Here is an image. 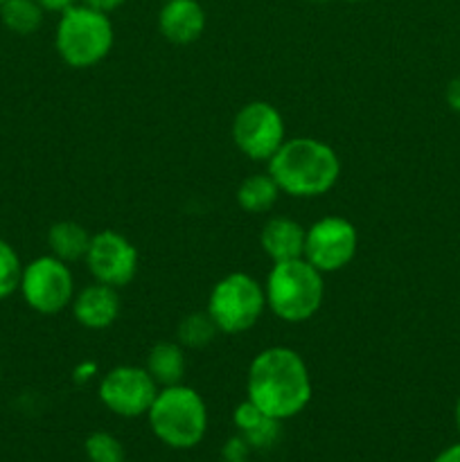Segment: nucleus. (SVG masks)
<instances>
[{
    "label": "nucleus",
    "instance_id": "34",
    "mask_svg": "<svg viewBox=\"0 0 460 462\" xmlns=\"http://www.w3.org/2000/svg\"><path fill=\"white\" fill-rule=\"evenodd\" d=\"M162 3H165V0H162Z\"/></svg>",
    "mask_w": 460,
    "mask_h": 462
},
{
    "label": "nucleus",
    "instance_id": "10",
    "mask_svg": "<svg viewBox=\"0 0 460 462\" xmlns=\"http://www.w3.org/2000/svg\"><path fill=\"white\" fill-rule=\"evenodd\" d=\"M158 383L147 368L138 365H117L102 377L97 388L99 402L120 418H140L147 415L158 395Z\"/></svg>",
    "mask_w": 460,
    "mask_h": 462
},
{
    "label": "nucleus",
    "instance_id": "8",
    "mask_svg": "<svg viewBox=\"0 0 460 462\" xmlns=\"http://www.w3.org/2000/svg\"><path fill=\"white\" fill-rule=\"evenodd\" d=\"M287 129L284 117L273 104L257 102L246 104L237 111L233 120V140L239 152L257 162H269L273 153L282 147Z\"/></svg>",
    "mask_w": 460,
    "mask_h": 462
},
{
    "label": "nucleus",
    "instance_id": "12",
    "mask_svg": "<svg viewBox=\"0 0 460 462\" xmlns=\"http://www.w3.org/2000/svg\"><path fill=\"white\" fill-rule=\"evenodd\" d=\"M72 316L86 329H106L117 320L122 310L120 293L115 287L93 282L81 289L70 302Z\"/></svg>",
    "mask_w": 460,
    "mask_h": 462
},
{
    "label": "nucleus",
    "instance_id": "17",
    "mask_svg": "<svg viewBox=\"0 0 460 462\" xmlns=\"http://www.w3.org/2000/svg\"><path fill=\"white\" fill-rule=\"evenodd\" d=\"M90 239H93V235H90L84 226L77 224V221H57V224L50 226L48 230L50 255L59 257V260L66 262V264L86 260Z\"/></svg>",
    "mask_w": 460,
    "mask_h": 462
},
{
    "label": "nucleus",
    "instance_id": "28",
    "mask_svg": "<svg viewBox=\"0 0 460 462\" xmlns=\"http://www.w3.org/2000/svg\"><path fill=\"white\" fill-rule=\"evenodd\" d=\"M433 462H460V442H458V445L446 447L445 451H440V454L436 456V460H433Z\"/></svg>",
    "mask_w": 460,
    "mask_h": 462
},
{
    "label": "nucleus",
    "instance_id": "9",
    "mask_svg": "<svg viewBox=\"0 0 460 462\" xmlns=\"http://www.w3.org/2000/svg\"><path fill=\"white\" fill-rule=\"evenodd\" d=\"M359 233L354 224L343 217H323L307 228L305 260L320 273H336L345 269L356 255Z\"/></svg>",
    "mask_w": 460,
    "mask_h": 462
},
{
    "label": "nucleus",
    "instance_id": "20",
    "mask_svg": "<svg viewBox=\"0 0 460 462\" xmlns=\"http://www.w3.org/2000/svg\"><path fill=\"white\" fill-rule=\"evenodd\" d=\"M219 328L212 320V316L206 311H194V314H188L176 328V341L183 347H192V350H201V347L210 346L216 338Z\"/></svg>",
    "mask_w": 460,
    "mask_h": 462
},
{
    "label": "nucleus",
    "instance_id": "13",
    "mask_svg": "<svg viewBox=\"0 0 460 462\" xmlns=\"http://www.w3.org/2000/svg\"><path fill=\"white\" fill-rule=\"evenodd\" d=\"M158 30L170 43H194L206 30V12L197 0H165L158 14Z\"/></svg>",
    "mask_w": 460,
    "mask_h": 462
},
{
    "label": "nucleus",
    "instance_id": "14",
    "mask_svg": "<svg viewBox=\"0 0 460 462\" xmlns=\"http://www.w3.org/2000/svg\"><path fill=\"white\" fill-rule=\"evenodd\" d=\"M305 235L307 228H302L298 221L289 217H271L260 233V246L264 255H269L275 262L298 260L305 255Z\"/></svg>",
    "mask_w": 460,
    "mask_h": 462
},
{
    "label": "nucleus",
    "instance_id": "2",
    "mask_svg": "<svg viewBox=\"0 0 460 462\" xmlns=\"http://www.w3.org/2000/svg\"><path fill=\"white\" fill-rule=\"evenodd\" d=\"M269 174L289 197H323L341 176V158L323 140L291 138L273 153Z\"/></svg>",
    "mask_w": 460,
    "mask_h": 462
},
{
    "label": "nucleus",
    "instance_id": "3",
    "mask_svg": "<svg viewBox=\"0 0 460 462\" xmlns=\"http://www.w3.org/2000/svg\"><path fill=\"white\" fill-rule=\"evenodd\" d=\"M266 307L284 323H305L320 310L325 280L305 257L275 262L264 284Z\"/></svg>",
    "mask_w": 460,
    "mask_h": 462
},
{
    "label": "nucleus",
    "instance_id": "7",
    "mask_svg": "<svg viewBox=\"0 0 460 462\" xmlns=\"http://www.w3.org/2000/svg\"><path fill=\"white\" fill-rule=\"evenodd\" d=\"M18 291L36 314L52 316L66 310L75 298V280L66 262L54 255H41L23 266Z\"/></svg>",
    "mask_w": 460,
    "mask_h": 462
},
{
    "label": "nucleus",
    "instance_id": "33",
    "mask_svg": "<svg viewBox=\"0 0 460 462\" xmlns=\"http://www.w3.org/2000/svg\"><path fill=\"white\" fill-rule=\"evenodd\" d=\"M5 3V0H0V5H3Z\"/></svg>",
    "mask_w": 460,
    "mask_h": 462
},
{
    "label": "nucleus",
    "instance_id": "6",
    "mask_svg": "<svg viewBox=\"0 0 460 462\" xmlns=\"http://www.w3.org/2000/svg\"><path fill=\"white\" fill-rule=\"evenodd\" d=\"M264 310V284L242 271L224 275L207 298V314L212 316L221 334L248 332L255 328Z\"/></svg>",
    "mask_w": 460,
    "mask_h": 462
},
{
    "label": "nucleus",
    "instance_id": "32",
    "mask_svg": "<svg viewBox=\"0 0 460 462\" xmlns=\"http://www.w3.org/2000/svg\"><path fill=\"white\" fill-rule=\"evenodd\" d=\"M235 462H251V460H235Z\"/></svg>",
    "mask_w": 460,
    "mask_h": 462
},
{
    "label": "nucleus",
    "instance_id": "27",
    "mask_svg": "<svg viewBox=\"0 0 460 462\" xmlns=\"http://www.w3.org/2000/svg\"><path fill=\"white\" fill-rule=\"evenodd\" d=\"M95 374H97V364H93V361H88V364H81L75 368V382L81 383V382H88V379H93Z\"/></svg>",
    "mask_w": 460,
    "mask_h": 462
},
{
    "label": "nucleus",
    "instance_id": "21",
    "mask_svg": "<svg viewBox=\"0 0 460 462\" xmlns=\"http://www.w3.org/2000/svg\"><path fill=\"white\" fill-rule=\"evenodd\" d=\"M84 451L90 462H124V447L108 431L90 433L84 442Z\"/></svg>",
    "mask_w": 460,
    "mask_h": 462
},
{
    "label": "nucleus",
    "instance_id": "25",
    "mask_svg": "<svg viewBox=\"0 0 460 462\" xmlns=\"http://www.w3.org/2000/svg\"><path fill=\"white\" fill-rule=\"evenodd\" d=\"M446 104L460 113V75L451 79L449 86H446Z\"/></svg>",
    "mask_w": 460,
    "mask_h": 462
},
{
    "label": "nucleus",
    "instance_id": "18",
    "mask_svg": "<svg viewBox=\"0 0 460 462\" xmlns=\"http://www.w3.org/2000/svg\"><path fill=\"white\" fill-rule=\"evenodd\" d=\"M280 192L282 189L278 188V183H275L269 171L266 174H253L239 183L237 203L244 212L262 215V212H269L275 206Z\"/></svg>",
    "mask_w": 460,
    "mask_h": 462
},
{
    "label": "nucleus",
    "instance_id": "22",
    "mask_svg": "<svg viewBox=\"0 0 460 462\" xmlns=\"http://www.w3.org/2000/svg\"><path fill=\"white\" fill-rule=\"evenodd\" d=\"M23 278V264L18 253L14 251L12 244L0 239V300L18 291Z\"/></svg>",
    "mask_w": 460,
    "mask_h": 462
},
{
    "label": "nucleus",
    "instance_id": "5",
    "mask_svg": "<svg viewBox=\"0 0 460 462\" xmlns=\"http://www.w3.org/2000/svg\"><path fill=\"white\" fill-rule=\"evenodd\" d=\"M113 23L108 14L84 3L66 9L57 23L54 45L70 68H90L106 59L113 48Z\"/></svg>",
    "mask_w": 460,
    "mask_h": 462
},
{
    "label": "nucleus",
    "instance_id": "29",
    "mask_svg": "<svg viewBox=\"0 0 460 462\" xmlns=\"http://www.w3.org/2000/svg\"><path fill=\"white\" fill-rule=\"evenodd\" d=\"M455 427H458V433H460V400L458 404H455Z\"/></svg>",
    "mask_w": 460,
    "mask_h": 462
},
{
    "label": "nucleus",
    "instance_id": "24",
    "mask_svg": "<svg viewBox=\"0 0 460 462\" xmlns=\"http://www.w3.org/2000/svg\"><path fill=\"white\" fill-rule=\"evenodd\" d=\"M36 3L43 7V12H54V14H63L66 9L75 7L79 0H36Z\"/></svg>",
    "mask_w": 460,
    "mask_h": 462
},
{
    "label": "nucleus",
    "instance_id": "16",
    "mask_svg": "<svg viewBox=\"0 0 460 462\" xmlns=\"http://www.w3.org/2000/svg\"><path fill=\"white\" fill-rule=\"evenodd\" d=\"M147 373L152 374L153 382L158 383V388L176 386V383H183L185 368H188V361H185L183 346L179 341H161L149 350L147 355Z\"/></svg>",
    "mask_w": 460,
    "mask_h": 462
},
{
    "label": "nucleus",
    "instance_id": "31",
    "mask_svg": "<svg viewBox=\"0 0 460 462\" xmlns=\"http://www.w3.org/2000/svg\"><path fill=\"white\" fill-rule=\"evenodd\" d=\"M350 3H363V0H350Z\"/></svg>",
    "mask_w": 460,
    "mask_h": 462
},
{
    "label": "nucleus",
    "instance_id": "4",
    "mask_svg": "<svg viewBox=\"0 0 460 462\" xmlns=\"http://www.w3.org/2000/svg\"><path fill=\"white\" fill-rule=\"evenodd\" d=\"M152 433L170 449H192L206 438L207 406L194 388H161L147 413Z\"/></svg>",
    "mask_w": 460,
    "mask_h": 462
},
{
    "label": "nucleus",
    "instance_id": "19",
    "mask_svg": "<svg viewBox=\"0 0 460 462\" xmlns=\"http://www.w3.org/2000/svg\"><path fill=\"white\" fill-rule=\"evenodd\" d=\"M43 7L36 0H5L0 5V21L14 34H34L43 23Z\"/></svg>",
    "mask_w": 460,
    "mask_h": 462
},
{
    "label": "nucleus",
    "instance_id": "15",
    "mask_svg": "<svg viewBox=\"0 0 460 462\" xmlns=\"http://www.w3.org/2000/svg\"><path fill=\"white\" fill-rule=\"evenodd\" d=\"M235 427L239 429V436L246 438L251 449H264V447L275 445L280 436V422L262 413L251 400L242 402L233 413Z\"/></svg>",
    "mask_w": 460,
    "mask_h": 462
},
{
    "label": "nucleus",
    "instance_id": "26",
    "mask_svg": "<svg viewBox=\"0 0 460 462\" xmlns=\"http://www.w3.org/2000/svg\"><path fill=\"white\" fill-rule=\"evenodd\" d=\"M79 3L88 5V7L97 9V12L108 14V12H113V9L122 7V5H124L126 0H79Z\"/></svg>",
    "mask_w": 460,
    "mask_h": 462
},
{
    "label": "nucleus",
    "instance_id": "30",
    "mask_svg": "<svg viewBox=\"0 0 460 462\" xmlns=\"http://www.w3.org/2000/svg\"><path fill=\"white\" fill-rule=\"evenodd\" d=\"M309 3H327V0H309Z\"/></svg>",
    "mask_w": 460,
    "mask_h": 462
},
{
    "label": "nucleus",
    "instance_id": "11",
    "mask_svg": "<svg viewBox=\"0 0 460 462\" xmlns=\"http://www.w3.org/2000/svg\"><path fill=\"white\" fill-rule=\"evenodd\" d=\"M86 264L95 282L122 289L138 273V251L117 230H99L90 239Z\"/></svg>",
    "mask_w": 460,
    "mask_h": 462
},
{
    "label": "nucleus",
    "instance_id": "23",
    "mask_svg": "<svg viewBox=\"0 0 460 462\" xmlns=\"http://www.w3.org/2000/svg\"><path fill=\"white\" fill-rule=\"evenodd\" d=\"M248 451H251V447H248L246 438H244V436H233L224 445V458H225V462L246 460Z\"/></svg>",
    "mask_w": 460,
    "mask_h": 462
},
{
    "label": "nucleus",
    "instance_id": "1",
    "mask_svg": "<svg viewBox=\"0 0 460 462\" xmlns=\"http://www.w3.org/2000/svg\"><path fill=\"white\" fill-rule=\"evenodd\" d=\"M311 393L309 368L291 347H266L248 365L246 400L278 422L302 413L311 402Z\"/></svg>",
    "mask_w": 460,
    "mask_h": 462
}]
</instances>
